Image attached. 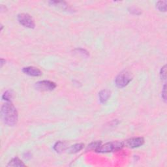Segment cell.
<instances>
[{"label":"cell","instance_id":"cell-5","mask_svg":"<svg viewBox=\"0 0 167 167\" xmlns=\"http://www.w3.org/2000/svg\"><path fill=\"white\" fill-rule=\"evenodd\" d=\"M35 87L37 90L42 92L52 91L56 88V84L54 82L49 80H43L35 83Z\"/></svg>","mask_w":167,"mask_h":167},{"label":"cell","instance_id":"cell-15","mask_svg":"<svg viewBox=\"0 0 167 167\" xmlns=\"http://www.w3.org/2000/svg\"><path fill=\"white\" fill-rule=\"evenodd\" d=\"M166 65L163 67H162L161 71V79L163 80H166Z\"/></svg>","mask_w":167,"mask_h":167},{"label":"cell","instance_id":"cell-12","mask_svg":"<svg viewBox=\"0 0 167 167\" xmlns=\"http://www.w3.org/2000/svg\"><path fill=\"white\" fill-rule=\"evenodd\" d=\"M166 1H159L156 4V7L159 11L166 12Z\"/></svg>","mask_w":167,"mask_h":167},{"label":"cell","instance_id":"cell-1","mask_svg":"<svg viewBox=\"0 0 167 167\" xmlns=\"http://www.w3.org/2000/svg\"><path fill=\"white\" fill-rule=\"evenodd\" d=\"M1 116L3 123L8 126H14L18 122V112L10 101L2 106Z\"/></svg>","mask_w":167,"mask_h":167},{"label":"cell","instance_id":"cell-10","mask_svg":"<svg viewBox=\"0 0 167 167\" xmlns=\"http://www.w3.org/2000/svg\"><path fill=\"white\" fill-rule=\"evenodd\" d=\"M83 148H84L83 144H76L72 146H71L69 148L68 152L70 153H77L78 152L82 150Z\"/></svg>","mask_w":167,"mask_h":167},{"label":"cell","instance_id":"cell-4","mask_svg":"<svg viewBox=\"0 0 167 167\" xmlns=\"http://www.w3.org/2000/svg\"><path fill=\"white\" fill-rule=\"evenodd\" d=\"M18 20L23 26L26 28L33 29L35 28V24L33 19L30 15L26 13H22L18 15Z\"/></svg>","mask_w":167,"mask_h":167},{"label":"cell","instance_id":"cell-9","mask_svg":"<svg viewBox=\"0 0 167 167\" xmlns=\"http://www.w3.org/2000/svg\"><path fill=\"white\" fill-rule=\"evenodd\" d=\"M67 148V142L59 141L56 143V144L54 146V150L58 153H61L65 151Z\"/></svg>","mask_w":167,"mask_h":167},{"label":"cell","instance_id":"cell-11","mask_svg":"<svg viewBox=\"0 0 167 167\" xmlns=\"http://www.w3.org/2000/svg\"><path fill=\"white\" fill-rule=\"evenodd\" d=\"M9 166H25V165L23 163V162L19 158L15 157L12 159L9 163L8 164Z\"/></svg>","mask_w":167,"mask_h":167},{"label":"cell","instance_id":"cell-17","mask_svg":"<svg viewBox=\"0 0 167 167\" xmlns=\"http://www.w3.org/2000/svg\"><path fill=\"white\" fill-rule=\"evenodd\" d=\"M3 61H4V60H3V59H1V66H2V67L3 66V64L4 63H3Z\"/></svg>","mask_w":167,"mask_h":167},{"label":"cell","instance_id":"cell-6","mask_svg":"<svg viewBox=\"0 0 167 167\" xmlns=\"http://www.w3.org/2000/svg\"><path fill=\"white\" fill-rule=\"evenodd\" d=\"M144 139L142 137H136V138H132L127 140L126 144L127 145L131 148H138L144 144Z\"/></svg>","mask_w":167,"mask_h":167},{"label":"cell","instance_id":"cell-13","mask_svg":"<svg viewBox=\"0 0 167 167\" xmlns=\"http://www.w3.org/2000/svg\"><path fill=\"white\" fill-rule=\"evenodd\" d=\"M3 99L7 101H11V100L13 98V94L10 91H7L4 93L3 95Z\"/></svg>","mask_w":167,"mask_h":167},{"label":"cell","instance_id":"cell-14","mask_svg":"<svg viewBox=\"0 0 167 167\" xmlns=\"http://www.w3.org/2000/svg\"><path fill=\"white\" fill-rule=\"evenodd\" d=\"M101 142H95L92 143V144L88 146L90 149H92V150H94L95 149V150H96L97 149L101 146Z\"/></svg>","mask_w":167,"mask_h":167},{"label":"cell","instance_id":"cell-16","mask_svg":"<svg viewBox=\"0 0 167 167\" xmlns=\"http://www.w3.org/2000/svg\"><path fill=\"white\" fill-rule=\"evenodd\" d=\"M166 85L164 86L163 87V89L162 91V97L163 99V100L165 101V102H166Z\"/></svg>","mask_w":167,"mask_h":167},{"label":"cell","instance_id":"cell-7","mask_svg":"<svg viewBox=\"0 0 167 167\" xmlns=\"http://www.w3.org/2000/svg\"><path fill=\"white\" fill-rule=\"evenodd\" d=\"M22 71L25 74L32 76H39L42 75L41 71L39 69L34 67H24L22 69Z\"/></svg>","mask_w":167,"mask_h":167},{"label":"cell","instance_id":"cell-3","mask_svg":"<svg viewBox=\"0 0 167 167\" xmlns=\"http://www.w3.org/2000/svg\"><path fill=\"white\" fill-rule=\"evenodd\" d=\"M132 80V76L127 71H124L119 74L116 78L115 83L118 88H122L126 86Z\"/></svg>","mask_w":167,"mask_h":167},{"label":"cell","instance_id":"cell-2","mask_svg":"<svg viewBox=\"0 0 167 167\" xmlns=\"http://www.w3.org/2000/svg\"><path fill=\"white\" fill-rule=\"evenodd\" d=\"M123 146V143L122 142H108L104 145H101L95 151L99 153H109L120 150Z\"/></svg>","mask_w":167,"mask_h":167},{"label":"cell","instance_id":"cell-8","mask_svg":"<svg viewBox=\"0 0 167 167\" xmlns=\"http://www.w3.org/2000/svg\"><path fill=\"white\" fill-rule=\"evenodd\" d=\"M101 103H105L110 97V92L108 89H103L99 93Z\"/></svg>","mask_w":167,"mask_h":167}]
</instances>
